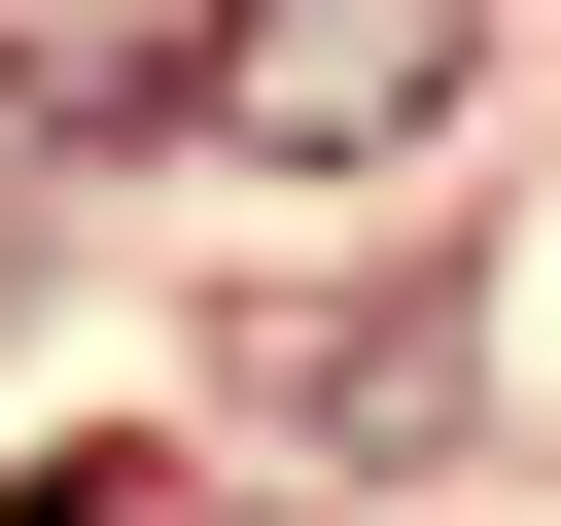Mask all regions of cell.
I'll return each instance as SVG.
<instances>
[{
	"label": "cell",
	"mask_w": 561,
	"mask_h": 526,
	"mask_svg": "<svg viewBox=\"0 0 561 526\" xmlns=\"http://www.w3.org/2000/svg\"><path fill=\"white\" fill-rule=\"evenodd\" d=\"M456 70H491V0H210L175 35V105L245 175H386V140H456Z\"/></svg>",
	"instance_id": "6da1fadb"
},
{
	"label": "cell",
	"mask_w": 561,
	"mask_h": 526,
	"mask_svg": "<svg viewBox=\"0 0 561 526\" xmlns=\"http://www.w3.org/2000/svg\"><path fill=\"white\" fill-rule=\"evenodd\" d=\"M456 386H491V351H456V281H386V316L316 351V456H456Z\"/></svg>",
	"instance_id": "7a4b0ae2"
}]
</instances>
